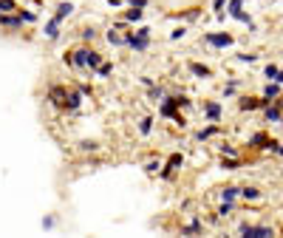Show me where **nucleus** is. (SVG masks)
<instances>
[{
    "mask_svg": "<svg viewBox=\"0 0 283 238\" xmlns=\"http://www.w3.org/2000/svg\"><path fill=\"white\" fill-rule=\"evenodd\" d=\"M71 12H74V6H71V3H60V6H57V12H54V17L66 20V17H71Z\"/></svg>",
    "mask_w": 283,
    "mask_h": 238,
    "instance_id": "19",
    "label": "nucleus"
},
{
    "mask_svg": "<svg viewBox=\"0 0 283 238\" xmlns=\"http://www.w3.org/2000/svg\"><path fill=\"white\" fill-rule=\"evenodd\" d=\"M269 145H272V139H269L266 134H252L250 136V148H255V151H269Z\"/></svg>",
    "mask_w": 283,
    "mask_h": 238,
    "instance_id": "10",
    "label": "nucleus"
},
{
    "mask_svg": "<svg viewBox=\"0 0 283 238\" xmlns=\"http://www.w3.org/2000/svg\"><path fill=\"white\" fill-rule=\"evenodd\" d=\"M221 153H224V156H235L238 151H235L233 145H221Z\"/></svg>",
    "mask_w": 283,
    "mask_h": 238,
    "instance_id": "35",
    "label": "nucleus"
},
{
    "mask_svg": "<svg viewBox=\"0 0 283 238\" xmlns=\"http://www.w3.org/2000/svg\"><path fill=\"white\" fill-rule=\"evenodd\" d=\"M275 83H281V85H283V71H281V74H278V80H275Z\"/></svg>",
    "mask_w": 283,
    "mask_h": 238,
    "instance_id": "41",
    "label": "nucleus"
},
{
    "mask_svg": "<svg viewBox=\"0 0 283 238\" xmlns=\"http://www.w3.org/2000/svg\"><path fill=\"white\" fill-rule=\"evenodd\" d=\"M128 46H131V49L133 51H145L150 46V29L148 26H142V29H139V32H131L128 34Z\"/></svg>",
    "mask_w": 283,
    "mask_h": 238,
    "instance_id": "2",
    "label": "nucleus"
},
{
    "mask_svg": "<svg viewBox=\"0 0 283 238\" xmlns=\"http://www.w3.org/2000/svg\"><path fill=\"white\" fill-rule=\"evenodd\" d=\"M20 15H23V20H26V23H32L34 17H37V15H34V12H20Z\"/></svg>",
    "mask_w": 283,
    "mask_h": 238,
    "instance_id": "39",
    "label": "nucleus"
},
{
    "mask_svg": "<svg viewBox=\"0 0 283 238\" xmlns=\"http://www.w3.org/2000/svg\"><path fill=\"white\" fill-rule=\"evenodd\" d=\"M150 131H153V119H150V117H145L142 122H139V134H142V136H148Z\"/></svg>",
    "mask_w": 283,
    "mask_h": 238,
    "instance_id": "25",
    "label": "nucleus"
},
{
    "mask_svg": "<svg viewBox=\"0 0 283 238\" xmlns=\"http://www.w3.org/2000/svg\"><path fill=\"white\" fill-rule=\"evenodd\" d=\"M128 3H131V6H136V9H145L150 0H128Z\"/></svg>",
    "mask_w": 283,
    "mask_h": 238,
    "instance_id": "36",
    "label": "nucleus"
},
{
    "mask_svg": "<svg viewBox=\"0 0 283 238\" xmlns=\"http://www.w3.org/2000/svg\"><path fill=\"white\" fill-rule=\"evenodd\" d=\"M218 131H221L218 125H210V128H201L199 134H196V139H199V142H204V139H210V136H216Z\"/></svg>",
    "mask_w": 283,
    "mask_h": 238,
    "instance_id": "17",
    "label": "nucleus"
},
{
    "mask_svg": "<svg viewBox=\"0 0 283 238\" xmlns=\"http://www.w3.org/2000/svg\"><path fill=\"white\" fill-rule=\"evenodd\" d=\"M278 74H281V68H278V66H272V63H269V66L264 68V77H266V80H278Z\"/></svg>",
    "mask_w": 283,
    "mask_h": 238,
    "instance_id": "26",
    "label": "nucleus"
},
{
    "mask_svg": "<svg viewBox=\"0 0 283 238\" xmlns=\"http://www.w3.org/2000/svg\"><path fill=\"white\" fill-rule=\"evenodd\" d=\"M167 97V91L162 88V85H150V100L153 102H162Z\"/></svg>",
    "mask_w": 283,
    "mask_h": 238,
    "instance_id": "20",
    "label": "nucleus"
},
{
    "mask_svg": "<svg viewBox=\"0 0 283 238\" xmlns=\"http://www.w3.org/2000/svg\"><path fill=\"white\" fill-rule=\"evenodd\" d=\"M264 97H266L269 102L281 100V97H283V91H281V83H275V80H269V83L264 85Z\"/></svg>",
    "mask_w": 283,
    "mask_h": 238,
    "instance_id": "8",
    "label": "nucleus"
},
{
    "mask_svg": "<svg viewBox=\"0 0 283 238\" xmlns=\"http://www.w3.org/2000/svg\"><path fill=\"white\" fill-rule=\"evenodd\" d=\"M60 26H63V20L60 17H51L49 23H46V37L49 40H57L60 37Z\"/></svg>",
    "mask_w": 283,
    "mask_h": 238,
    "instance_id": "11",
    "label": "nucleus"
},
{
    "mask_svg": "<svg viewBox=\"0 0 283 238\" xmlns=\"http://www.w3.org/2000/svg\"><path fill=\"white\" fill-rule=\"evenodd\" d=\"M235 91H238V83H230V85H224V97H235Z\"/></svg>",
    "mask_w": 283,
    "mask_h": 238,
    "instance_id": "33",
    "label": "nucleus"
},
{
    "mask_svg": "<svg viewBox=\"0 0 283 238\" xmlns=\"http://www.w3.org/2000/svg\"><path fill=\"white\" fill-rule=\"evenodd\" d=\"M97 29H94V26H85V29H80V37H83L85 43H88V40H91V43H94V40H97Z\"/></svg>",
    "mask_w": 283,
    "mask_h": 238,
    "instance_id": "22",
    "label": "nucleus"
},
{
    "mask_svg": "<svg viewBox=\"0 0 283 238\" xmlns=\"http://www.w3.org/2000/svg\"><path fill=\"white\" fill-rule=\"evenodd\" d=\"M241 199H247V202H261V199H264V190L255 187V185H247V187H241Z\"/></svg>",
    "mask_w": 283,
    "mask_h": 238,
    "instance_id": "7",
    "label": "nucleus"
},
{
    "mask_svg": "<svg viewBox=\"0 0 283 238\" xmlns=\"http://www.w3.org/2000/svg\"><path fill=\"white\" fill-rule=\"evenodd\" d=\"M159 168H162V162H156V159L145 165V170H148V173H159Z\"/></svg>",
    "mask_w": 283,
    "mask_h": 238,
    "instance_id": "34",
    "label": "nucleus"
},
{
    "mask_svg": "<svg viewBox=\"0 0 283 238\" xmlns=\"http://www.w3.org/2000/svg\"><path fill=\"white\" fill-rule=\"evenodd\" d=\"M238 233H241V236H250V238H272V236H278V230H275L272 224H241Z\"/></svg>",
    "mask_w": 283,
    "mask_h": 238,
    "instance_id": "1",
    "label": "nucleus"
},
{
    "mask_svg": "<svg viewBox=\"0 0 283 238\" xmlns=\"http://www.w3.org/2000/svg\"><path fill=\"white\" fill-rule=\"evenodd\" d=\"M233 213H235V202H224L218 207V216H221V219H227V216H233Z\"/></svg>",
    "mask_w": 283,
    "mask_h": 238,
    "instance_id": "23",
    "label": "nucleus"
},
{
    "mask_svg": "<svg viewBox=\"0 0 283 238\" xmlns=\"http://www.w3.org/2000/svg\"><path fill=\"white\" fill-rule=\"evenodd\" d=\"M15 0H0V15H9V12H15Z\"/></svg>",
    "mask_w": 283,
    "mask_h": 238,
    "instance_id": "29",
    "label": "nucleus"
},
{
    "mask_svg": "<svg viewBox=\"0 0 283 238\" xmlns=\"http://www.w3.org/2000/svg\"><path fill=\"white\" fill-rule=\"evenodd\" d=\"M111 71H114V66H111V63H102V66L97 68V74H100V77H108Z\"/></svg>",
    "mask_w": 283,
    "mask_h": 238,
    "instance_id": "32",
    "label": "nucleus"
},
{
    "mask_svg": "<svg viewBox=\"0 0 283 238\" xmlns=\"http://www.w3.org/2000/svg\"><path fill=\"white\" fill-rule=\"evenodd\" d=\"M80 151H83V153H97V151H100V142L85 139V142H80Z\"/></svg>",
    "mask_w": 283,
    "mask_h": 238,
    "instance_id": "24",
    "label": "nucleus"
},
{
    "mask_svg": "<svg viewBox=\"0 0 283 238\" xmlns=\"http://www.w3.org/2000/svg\"><path fill=\"white\" fill-rule=\"evenodd\" d=\"M49 100H51V105H57V108H66L68 91H66V88H60V85H51V88H49Z\"/></svg>",
    "mask_w": 283,
    "mask_h": 238,
    "instance_id": "6",
    "label": "nucleus"
},
{
    "mask_svg": "<svg viewBox=\"0 0 283 238\" xmlns=\"http://www.w3.org/2000/svg\"><path fill=\"white\" fill-rule=\"evenodd\" d=\"M142 15H145V9H136V6H133V9H131L125 17H128L131 23H139V20H142Z\"/></svg>",
    "mask_w": 283,
    "mask_h": 238,
    "instance_id": "28",
    "label": "nucleus"
},
{
    "mask_svg": "<svg viewBox=\"0 0 283 238\" xmlns=\"http://www.w3.org/2000/svg\"><path fill=\"white\" fill-rule=\"evenodd\" d=\"M238 196H241V187H235V185L221 187V199H224V202H235Z\"/></svg>",
    "mask_w": 283,
    "mask_h": 238,
    "instance_id": "15",
    "label": "nucleus"
},
{
    "mask_svg": "<svg viewBox=\"0 0 283 238\" xmlns=\"http://www.w3.org/2000/svg\"><path fill=\"white\" fill-rule=\"evenodd\" d=\"M199 233H204V224L201 221H193V224H184L182 227V236H199Z\"/></svg>",
    "mask_w": 283,
    "mask_h": 238,
    "instance_id": "16",
    "label": "nucleus"
},
{
    "mask_svg": "<svg viewBox=\"0 0 283 238\" xmlns=\"http://www.w3.org/2000/svg\"><path fill=\"white\" fill-rule=\"evenodd\" d=\"M204 117L210 119V122H221V105L218 102H207L204 105Z\"/></svg>",
    "mask_w": 283,
    "mask_h": 238,
    "instance_id": "12",
    "label": "nucleus"
},
{
    "mask_svg": "<svg viewBox=\"0 0 283 238\" xmlns=\"http://www.w3.org/2000/svg\"><path fill=\"white\" fill-rule=\"evenodd\" d=\"M88 54H91V49H88V46H77V49L71 51V66L88 68Z\"/></svg>",
    "mask_w": 283,
    "mask_h": 238,
    "instance_id": "5",
    "label": "nucleus"
},
{
    "mask_svg": "<svg viewBox=\"0 0 283 238\" xmlns=\"http://www.w3.org/2000/svg\"><path fill=\"white\" fill-rule=\"evenodd\" d=\"M224 3H227V0H216V3H213V9H216L218 15H221V12H224Z\"/></svg>",
    "mask_w": 283,
    "mask_h": 238,
    "instance_id": "38",
    "label": "nucleus"
},
{
    "mask_svg": "<svg viewBox=\"0 0 283 238\" xmlns=\"http://www.w3.org/2000/svg\"><path fill=\"white\" fill-rule=\"evenodd\" d=\"M266 105H269V100L264 94H261L258 100H255V97H241V100H238V108H241V111H264Z\"/></svg>",
    "mask_w": 283,
    "mask_h": 238,
    "instance_id": "3",
    "label": "nucleus"
},
{
    "mask_svg": "<svg viewBox=\"0 0 283 238\" xmlns=\"http://www.w3.org/2000/svg\"><path fill=\"white\" fill-rule=\"evenodd\" d=\"M83 91H71V94H68V102H66V108L68 111H77V108H80V105H83Z\"/></svg>",
    "mask_w": 283,
    "mask_h": 238,
    "instance_id": "13",
    "label": "nucleus"
},
{
    "mask_svg": "<svg viewBox=\"0 0 283 238\" xmlns=\"http://www.w3.org/2000/svg\"><path fill=\"white\" fill-rule=\"evenodd\" d=\"M230 15H233L235 20L244 15V0H230Z\"/></svg>",
    "mask_w": 283,
    "mask_h": 238,
    "instance_id": "21",
    "label": "nucleus"
},
{
    "mask_svg": "<svg viewBox=\"0 0 283 238\" xmlns=\"http://www.w3.org/2000/svg\"><path fill=\"white\" fill-rule=\"evenodd\" d=\"M269 153H275V156H281V159H283V142H275V139H272V145H269Z\"/></svg>",
    "mask_w": 283,
    "mask_h": 238,
    "instance_id": "31",
    "label": "nucleus"
},
{
    "mask_svg": "<svg viewBox=\"0 0 283 238\" xmlns=\"http://www.w3.org/2000/svg\"><path fill=\"white\" fill-rule=\"evenodd\" d=\"M100 66H102V54L91 49V54H88V68H91V71H97Z\"/></svg>",
    "mask_w": 283,
    "mask_h": 238,
    "instance_id": "18",
    "label": "nucleus"
},
{
    "mask_svg": "<svg viewBox=\"0 0 283 238\" xmlns=\"http://www.w3.org/2000/svg\"><path fill=\"white\" fill-rule=\"evenodd\" d=\"M187 71L193 74V77H199V80H207V77H213V68L210 66H201V63H190Z\"/></svg>",
    "mask_w": 283,
    "mask_h": 238,
    "instance_id": "9",
    "label": "nucleus"
},
{
    "mask_svg": "<svg viewBox=\"0 0 283 238\" xmlns=\"http://www.w3.org/2000/svg\"><path fill=\"white\" fill-rule=\"evenodd\" d=\"M241 60H244V63H255V60H258V54H241Z\"/></svg>",
    "mask_w": 283,
    "mask_h": 238,
    "instance_id": "37",
    "label": "nucleus"
},
{
    "mask_svg": "<svg viewBox=\"0 0 283 238\" xmlns=\"http://www.w3.org/2000/svg\"><path fill=\"white\" fill-rule=\"evenodd\" d=\"M0 26H3V29H20V26H23V15H20V17L0 15Z\"/></svg>",
    "mask_w": 283,
    "mask_h": 238,
    "instance_id": "14",
    "label": "nucleus"
},
{
    "mask_svg": "<svg viewBox=\"0 0 283 238\" xmlns=\"http://www.w3.org/2000/svg\"><path fill=\"white\" fill-rule=\"evenodd\" d=\"M184 34H187V29H176V32L170 34V37H173V40H179V37H184Z\"/></svg>",
    "mask_w": 283,
    "mask_h": 238,
    "instance_id": "40",
    "label": "nucleus"
},
{
    "mask_svg": "<svg viewBox=\"0 0 283 238\" xmlns=\"http://www.w3.org/2000/svg\"><path fill=\"white\" fill-rule=\"evenodd\" d=\"M204 43H207V46H213V49H230V46H233V34H207V37H204Z\"/></svg>",
    "mask_w": 283,
    "mask_h": 238,
    "instance_id": "4",
    "label": "nucleus"
},
{
    "mask_svg": "<svg viewBox=\"0 0 283 238\" xmlns=\"http://www.w3.org/2000/svg\"><path fill=\"white\" fill-rule=\"evenodd\" d=\"M179 165H184V156H182V153H173V156L167 159V168H173V170H176Z\"/></svg>",
    "mask_w": 283,
    "mask_h": 238,
    "instance_id": "27",
    "label": "nucleus"
},
{
    "mask_svg": "<svg viewBox=\"0 0 283 238\" xmlns=\"http://www.w3.org/2000/svg\"><path fill=\"white\" fill-rule=\"evenodd\" d=\"M221 168H224V170H238L241 165H238L235 159H227V156H224V159H221Z\"/></svg>",
    "mask_w": 283,
    "mask_h": 238,
    "instance_id": "30",
    "label": "nucleus"
}]
</instances>
